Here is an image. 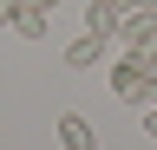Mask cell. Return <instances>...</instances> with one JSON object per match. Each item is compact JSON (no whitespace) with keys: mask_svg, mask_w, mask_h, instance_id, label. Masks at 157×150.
<instances>
[{"mask_svg":"<svg viewBox=\"0 0 157 150\" xmlns=\"http://www.w3.org/2000/svg\"><path fill=\"white\" fill-rule=\"evenodd\" d=\"M105 85H111V91H118L124 104H151V98H157V79H144V65H137L131 52H124V59H111Z\"/></svg>","mask_w":157,"mask_h":150,"instance_id":"cell-1","label":"cell"},{"mask_svg":"<svg viewBox=\"0 0 157 150\" xmlns=\"http://www.w3.org/2000/svg\"><path fill=\"white\" fill-rule=\"evenodd\" d=\"M118 39H124L131 52H137V46H157V13L131 7V13H124V26H118Z\"/></svg>","mask_w":157,"mask_h":150,"instance_id":"cell-2","label":"cell"},{"mask_svg":"<svg viewBox=\"0 0 157 150\" xmlns=\"http://www.w3.org/2000/svg\"><path fill=\"white\" fill-rule=\"evenodd\" d=\"M118 26H124V7H111V0H92V7H85V33L118 39Z\"/></svg>","mask_w":157,"mask_h":150,"instance_id":"cell-3","label":"cell"},{"mask_svg":"<svg viewBox=\"0 0 157 150\" xmlns=\"http://www.w3.org/2000/svg\"><path fill=\"white\" fill-rule=\"evenodd\" d=\"M98 137H92V124L78 118V111H66V118H59V150H92Z\"/></svg>","mask_w":157,"mask_h":150,"instance_id":"cell-4","label":"cell"},{"mask_svg":"<svg viewBox=\"0 0 157 150\" xmlns=\"http://www.w3.org/2000/svg\"><path fill=\"white\" fill-rule=\"evenodd\" d=\"M98 59H105V39H98V33H85V39L66 46V65H72V72H92Z\"/></svg>","mask_w":157,"mask_h":150,"instance_id":"cell-5","label":"cell"},{"mask_svg":"<svg viewBox=\"0 0 157 150\" xmlns=\"http://www.w3.org/2000/svg\"><path fill=\"white\" fill-rule=\"evenodd\" d=\"M46 7H20V20H13V33H20V39H46Z\"/></svg>","mask_w":157,"mask_h":150,"instance_id":"cell-6","label":"cell"},{"mask_svg":"<svg viewBox=\"0 0 157 150\" xmlns=\"http://www.w3.org/2000/svg\"><path fill=\"white\" fill-rule=\"evenodd\" d=\"M131 59H137V65H144V79H157V46H137V52H131Z\"/></svg>","mask_w":157,"mask_h":150,"instance_id":"cell-7","label":"cell"},{"mask_svg":"<svg viewBox=\"0 0 157 150\" xmlns=\"http://www.w3.org/2000/svg\"><path fill=\"white\" fill-rule=\"evenodd\" d=\"M20 7H26V0H0V26H13V20H20Z\"/></svg>","mask_w":157,"mask_h":150,"instance_id":"cell-8","label":"cell"},{"mask_svg":"<svg viewBox=\"0 0 157 150\" xmlns=\"http://www.w3.org/2000/svg\"><path fill=\"white\" fill-rule=\"evenodd\" d=\"M144 137H151V144H157V98H151V104H144Z\"/></svg>","mask_w":157,"mask_h":150,"instance_id":"cell-9","label":"cell"},{"mask_svg":"<svg viewBox=\"0 0 157 150\" xmlns=\"http://www.w3.org/2000/svg\"><path fill=\"white\" fill-rule=\"evenodd\" d=\"M26 7H52V13H59V0H26Z\"/></svg>","mask_w":157,"mask_h":150,"instance_id":"cell-10","label":"cell"},{"mask_svg":"<svg viewBox=\"0 0 157 150\" xmlns=\"http://www.w3.org/2000/svg\"><path fill=\"white\" fill-rule=\"evenodd\" d=\"M111 7H124V13H131V7H137V0H111Z\"/></svg>","mask_w":157,"mask_h":150,"instance_id":"cell-11","label":"cell"},{"mask_svg":"<svg viewBox=\"0 0 157 150\" xmlns=\"http://www.w3.org/2000/svg\"><path fill=\"white\" fill-rule=\"evenodd\" d=\"M137 7H144V13H157V0H137Z\"/></svg>","mask_w":157,"mask_h":150,"instance_id":"cell-12","label":"cell"}]
</instances>
